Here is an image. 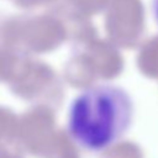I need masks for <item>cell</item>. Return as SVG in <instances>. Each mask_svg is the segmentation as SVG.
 Returning <instances> with one entry per match:
<instances>
[{"label": "cell", "mask_w": 158, "mask_h": 158, "mask_svg": "<svg viewBox=\"0 0 158 158\" xmlns=\"http://www.w3.org/2000/svg\"><path fill=\"white\" fill-rule=\"evenodd\" d=\"M133 116L135 104L127 90L116 84H96L72 100L67 130L80 148L102 152L125 137Z\"/></svg>", "instance_id": "obj_1"}, {"label": "cell", "mask_w": 158, "mask_h": 158, "mask_svg": "<svg viewBox=\"0 0 158 158\" xmlns=\"http://www.w3.org/2000/svg\"><path fill=\"white\" fill-rule=\"evenodd\" d=\"M152 12H153L154 20H156L157 26H158V0H153L152 1Z\"/></svg>", "instance_id": "obj_2"}]
</instances>
